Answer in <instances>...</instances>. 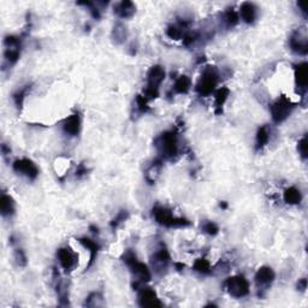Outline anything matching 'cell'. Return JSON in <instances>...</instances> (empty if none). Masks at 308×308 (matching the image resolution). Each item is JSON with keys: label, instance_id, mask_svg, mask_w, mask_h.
Here are the masks:
<instances>
[{"label": "cell", "instance_id": "obj_1", "mask_svg": "<svg viewBox=\"0 0 308 308\" xmlns=\"http://www.w3.org/2000/svg\"><path fill=\"white\" fill-rule=\"evenodd\" d=\"M122 260L128 267H129L131 275L134 276V280H136L135 289H138L139 285L149 282V280H152V273L149 271L148 266L139 260L136 254L134 253L131 249H127V251L123 253Z\"/></svg>", "mask_w": 308, "mask_h": 308}, {"label": "cell", "instance_id": "obj_2", "mask_svg": "<svg viewBox=\"0 0 308 308\" xmlns=\"http://www.w3.org/2000/svg\"><path fill=\"white\" fill-rule=\"evenodd\" d=\"M159 158L163 160H172L178 154V138L175 130H168L160 134L154 141Z\"/></svg>", "mask_w": 308, "mask_h": 308}, {"label": "cell", "instance_id": "obj_3", "mask_svg": "<svg viewBox=\"0 0 308 308\" xmlns=\"http://www.w3.org/2000/svg\"><path fill=\"white\" fill-rule=\"evenodd\" d=\"M219 82V72L217 70L216 66H206L203 69L200 79L197 81L195 89H196L197 94L201 96H210L212 93L216 92L217 85Z\"/></svg>", "mask_w": 308, "mask_h": 308}, {"label": "cell", "instance_id": "obj_4", "mask_svg": "<svg viewBox=\"0 0 308 308\" xmlns=\"http://www.w3.org/2000/svg\"><path fill=\"white\" fill-rule=\"evenodd\" d=\"M165 80V69L162 65H153L147 72V84L143 88V96L147 100H153L159 96V87Z\"/></svg>", "mask_w": 308, "mask_h": 308}, {"label": "cell", "instance_id": "obj_5", "mask_svg": "<svg viewBox=\"0 0 308 308\" xmlns=\"http://www.w3.org/2000/svg\"><path fill=\"white\" fill-rule=\"evenodd\" d=\"M152 216H153V219L159 225L166 227H186L192 224L188 219L183 218V217L173 216L172 211L166 207H163V206H155V207H153Z\"/></svg>", "mask_w": 308, "mask_h": 308}, {"label": "cell", "instance_id": "obj_6", "mask_svg": "<svg viewBox=\"0 0 308 308\" xmlns=\"http://www.w3.org/2000/svg\"><path fill=\"white\" fill-rule=\"evenodd\" d=\"M4 70L10 66H13L21 57V51H22V39L16 35H7L4 39Z\"/></svg>", "mask_w": 308, "mask_h": 308}, {"label": "cell", "instance_id": "obj_7", "mask_svg": "<svg viewBox=\"0 0 308 308\" xmlns=\"http://www.w3.org/2000/svg\"><path fill=\"white\" fill-rule=\"evenodd\" d=\"M295 109V104L290 100L289 98H286L285 95L280 96L275 103H272V105L270 106V112H271L272 120L276 124H280L284 120L288 118L291 114L293 110Z\"/></svg>", "mask_w": 308, "mask_h": 308}, {"label": "cell", "instance_id": "obj_8", "mask_svg": "<svg viewBox=\"0 0 308 308\" xmlns=\"http://www.w3.org/2000/svg\"><path fill=\"white\" fill-rule=\"evenodd\" d=\"M224 288L227 291L230 296L235 299H241V297L247 296L249 294V283L247 278L243 275H236L229 277L224 282Z\"/></svg>", "mask_w": 308, "mask_h": 308}, {"label": "cell", "instance_id": "obj_9", "mask_svg": "<svg viewBox=\"0 0 308 308\" xmlns=\"http://www.w3.org/2000/svg\"><path fill=\"white\" fill-rule=\"evenodd\" d=\"M12 170L18 175L24 176L30 181H34L39 177V168H37L35 163L33 160L28 159V158H21V159H16L12 164Z\"/></svg>", "mask_w": 308, "mask_h": 308}, {"label": "cell", "instance_id": "obj_10", "mask_svg": "<svg viewBox=\"0 0 308 308\" xmlns=\"http://www.w3.org/2000/svg\"><path fill=\"white\" fill-rule=\"evenodd\" d=\"M289 47L294 53L306 56L308 53V36L306 28H300L293 31L289 37Z\"/></svg>", "mask_w": 308, "mask_h": 308}, {"label": "cell", "instance_id": "obj_11", "mask_svg": "<svg viewBox=\"0 0 308 308\" xmlns=\"http://www.w3.org/2000/svg\"><path fill=\"white\" fill-rule=\"evenodd\" d=\"M276 278V273L270 266H261L255 273V284L259 290V295H261L262 291H266L271 286Z\"/></svg>", "mask_w": 308, "mask_h": 308}, {"label": "cell", "instance_id": "obj_12", "mask_svg": "<svg viewBox=\"0 0 308 308\" xmlns=\"http://www.w3.org/2000/svg\"><path fill=\"white\" fill-rule=\"evenodd\" d=\"M57 259L59 261L61 269L65 272H71L79 261V256L70 248L63 247L57 251Z\"/></svg>", "mask_w": 308, "mask_h": 308}, {"label": "cell", "instance_id": "obj_13", "mask_svg": "<svg viewBox=\"0 0 308 308\" xmlns=\"http://www.w3.org/2000/svg\"><path fill=\"white\" fill-rule=\"evenodd\" d=\"M139 305L141 307H163L162 301L158 297L157 293L152 288H140L138 296Z\"/></svg>", "mask_w": 308, "mask_h": 308}, {"label": "cell", "instance_id": "obj_14", "mask_svg": "<svg viewBox=\"0 0 308 308\" xmlns=\"http://www.w3.org/2000/svg\"><path fill=\"white\" fill-rule=\"evenodd\" d=\"M152 265H153V269H155V271H164V270L168 269V264H170L171 256L170 253H168V248L165 247L164 245L160 246L157 251L154 252V254L151 258Z\"/></svg>", "mask_w": 308, "mask_h": 308}, {"label": "cell", "instance_id": "obj_15", "mask_svg": "<svg viewBox=\"0 0 308 308\" xmlns=\"http://www.w3.org/2000/svg\"><path fill=\"white\" fill-rule=\"evenodd\" d=\"M61 128H63V131L69 136H77L81 131L82 128V119H81V114L79 112L76 113H72L69 117H66L64 119L63 124H61Z\"/></svg>", "mask_w": 308, "mask_h": 308}, {"label": "cell", "instance_id": "obj_16", "mask_svg": "<svg viewBox=\"0 0 308 308\" xmlns=\"http://www.w3.org/2000/svg\"><path fill=\"white\" fill-rule=\"evenodd\" d=\"M308 65L306 61L299 63L295 65L294 69V76H295V84L296 88L300 92H306L307 89V81H308Z\"/></svg>", "mask_w": 308, "mask_h": 308}, {"label": "cell", "instance_id": "obj_17", "mask_svg": "<svg viewBox=\"0 0 308 308\" xmlns=\"http://www.w3.org/2000/svg\"><path fill=\"white\" fill-rule=\"evenodd\" d=\"M113 12L117 17L123 18V20H128V18H131L136 13V6L133 1L123 0V1L114 4Z\"/></svg>", "mask_w": 308, "mask_h": 308}, {"label": "cell", "instance_id": "obj_18", "mask_svg": "<svg viewBox=\"0 0 308 308\" xmlns=\"http://www.w3.org/2000/svg\"><path fill=\"white\" fill-rule=\"evenodd\" d=\"M240 18L247 24H253L258 17V9L253 2H242L240 6Z\"/></svg>", "mask_w": 308, "mask_h": 308}, {"label": "cell", "instance_id": "obj_19", "mask_svg": "<svg viewBox=\"0 0 308 308\" xmlns=\"http://www.w3.org/2000/svg\"><path fill=\"white\" fill-rule=\"evenodd\" d=\"M189 27V22L187 21H178L177 23L170 24L166 28V35L172 40H181L183 39L184 34L187 33V29Z\"/></svg>", "mask_w": 308, "mask_h": 308}, {"label": "cell", "instance_id": "obj_20", "mask_svg": "<svg viewBox=\"0 0 308 308\" xmlns=\"http://www.w3.org/2000/svg\"><path fill=\"white\" fill-rule=\"evenodd\" d=\"M16 211V205L15 201L9 194L6 193H2L1 196H0V213L4 218H10L15 214Z\"/></svg>", "mask_w": 308, "mask_h": 308}, {"label": "cell", "instance_id": "obj_21", "mask_svg": "<svg viewBox=\"0 0 308 308\" xmlns=\"http://www.w3.org/2000/svg\"><path fill=\"white\" fill-rule=\"evenodd\" d=\"M229 95L230 89L226 87H222L214 92V112L216 114H221L223 112V106L225 105Z\"/></svg>", "mask_w": 308, "mask_h": 308}, {"label": "cell", "instance_id": "obj_22", "mask_svg": "<svg viewBox=\"0 0 308 308\" xmlns=\"http://www.w3.org/2000/svg\"><path fill=\"white\" fill-rule=\"evenodd\" d=\"M79 242L81 243L83 247L87 248L88 251H89V254H90L89 262H88V265H87V269H89V267L94 264L96 255H98V253H99V249H100V246H99L95 241L90 240V238H88V237L79 238Z\"/></svg>", "mask_w": 308, "mask_h": 308}, {"label": "cell", "instance_id": "obj_23", "mask_svg": "<svg viewBox=\"0 0 308 308\" xmlns=\"http://www.w3.org/2000/svg\"><path fill=\"white\" fill-rule=\"evenodd\" d=\"M192 88V80L187 75H181L173 83L172 92L175 94H187Z\"/></svg>", "mask_w": 308, "mask_h": 308}, {"label": "cell", "instance_id": "obj_24", "mask_svg": "<svg viewBox=\"0 0 308 308\" xmlns=\"http://www.w3.org/2000/svg\"><path fill=\"white\" fill-rule=\"evenodd\" d=\"M163 162H164V160L160 159V158H157V159L152 163V165L149 166L148 170L146 171V181L148 182L149 184H153L155 183V181H157V177L159 176L160 170H162L163 168Z\"/></svg>", "mask_w": 308, "mask_h": 308}, {"label": "cell", "instance_id": "obj_25", "mask_svg": "<svg viewBox=\"0 0 308 308\" xmlns=\"http://www.w3.org/2000/svg\"><path fill=\"white\" fill-rule=\"evenodd\" d=\"M270 141V129L267 125H261L259 128L258 131H256V135H255V148L258 151L264 148Z\"/></svg>", "mask_w": 308, "mask_h": 308}, {"label": "cell", "instance_id": "obj_26", "mask_svg": "<svg viewBox=\"0 0 308 308\" xmlns=\"http://www.w3.org/2000/svg\"><path fill=\"white\" fill-rule=\"evenodd\" d=\"M283 199H284V202L288 203V205H299L302 201V194L295 187H290V188L285 189L284 194H283Z\"/></svg>", "mask_w": 308, "mask_h": 308}, {"label": "cell", "instance_id": "obj_27", "mask_svg": "<svg viewBox=\"0 0 308 308\" xmlns=\"http://www.w3.org/2000/svg\"><path fill=\"white\" fill-rule=\"evenodd\" d=\"M222 21H223V24L226 28L229 29L234 28V27H236L238 22H240V16H238V13L231 7V9H227L226 11L222 13Z\"/></svg>", "mask_w": 308, "mask_h": 308}, {"label": "cell", "instance_id": "obj_28", "mask_svg": "<svg viewBox=\"0 0 308 308\" xmlns=\"http://www.w3.org/2000/svg\"><path fill=\"white\" fill-rule=\"evenodd\" d=\"M30 89H31V84H27V85H24V87L20 88V89L16 90V92L12 94L13 103H15V105L18 110H22L24 100H26L27 95H28V93L30 92Z\"/></svg>", "mask_w": 308, "mask_h": 308}, {"label": "cell", "instance_id": "obj_29", "mask_svg": "<svg viewBox=\"0 0 308 308\" xmlns=\"http://www.w3.org/2000/svg\"><path fill=\"white\" fill-rule=\"evenodd\" d=\"M128 36V30L125 28L124 24L122 23H116L114 24L113 29H112V39L116 44H122L127 40Z\"/></svg>", "mask_w": 308, "mask_h": 308}, {"label": "cell", "instance_id": "obj_30", "mask_svg": "<svg viewBox=\"0 0 308 308\" xmlns=\"http://www.w3.org/2000/svg\"><path fill=\"white\" fill-rule=\"evenodd\" d=\"M193 270L201 273V275H210V273H212V266H211L210 261L206 260L205 258L196 259L194 265H193Z\"/></svg>", "mask_w": 308, "mask_h": 308}, {"label": "cell", "instance_id": "obj_31", "mask_svg": "<svg viewBox=\"0 0 308 308\" xmlns=\"http://www.w3.org/2000/svg\"><path fill=\"white\" fill-rule=\"evenodd\" d=\"M84 305L88 307L104 306V297L100 293H92L85 299Z\"/></svg>", "mask_w": 308, "mask_h": 308}, {"label": "cell", "instance_id": "obj_32", "mask_svg": "<svg viewBox=\"0 0 308 308\" xmlns=\"http://www.w3.org/2000/svg\"><path fill=\"white\" fill-rule=\"evenodd\" d=\"M128 218H129V212H128V211H124V210L119 211V212L116 214V217H114V218L111 221L110 226H111L112 230H116L117 227H118L119 225H122V224L124 223Z\"/></svg>", "mask_w": 308, "mask_h": 308}, {"label": "cell", "instance_id": "obj_33", "mask_svg": "<svg viewBox=\"0 0 308 308\" xmlns=\"http://www.w3.org/2000/svg\"><path fill=\"white\" fill-rule=\"evenodd\" d=\"M201 229L205 234L210 235V236H216V235H218V232H219V226L217 225L214 222H211V221L205 222V223L201 225Z\"/></svg>", "mask_w": 308, "mask_h": 308}, {"label": "cell", "instance_id": "obj_34", "mask_svg": "<svg viewBox=\"0 0 308 308\" xmlns=\"http://www.w3.org/2000/svg\"><path fill=\"white\" fill-rule=\"evenodd\" d=\"M135 105L136 109L139 110L140 113H146V112L149 111V106H148V100L144 98L143 95H138L135 99Z\"/></svg>", "mask_w": 308, "mask_h": 308}, {"label": "cell", "instance_id": "obj_35", "mask_svg": "<svg viewBox=\"0 0 308 308\" xmlns=\"http://www.w3.org/2000/svg\"><path fill=\"white\" fill-rule=\"evenodd\" d=\"M13 258H15L16 262H17V265L20 267L27 266V264H28V259H27V255L26 253H24L23 249L21 248L15 249V252H13Z\"/></svg>", "mask_w": 308, "mask_h": 308}, {"label": "cell", "instance_id": "obj_36", "mask_svg": "<svg viewBox=\"0 0 308 308\" xmlns=\"http://www.w3.org/2000/svg\"><path fill=\"white\" fill-rule=\"evenodd\" d=\"M197 39H199V34L196 33V31H190L188 30L186 34H184L183 36V45L184 46L189 47L192 46L193 44H195V42L197 41Z\"/></svg>", "mask_w": 308, "mask_h": 308}, {"label": "cell", "instance_id": "obj_37", "mask_svg": "<svg viewBox=\"0 0 308 308\" xmlns=\"http://www.w3.org/2000/svg\"><path fill=\"white\" fill-rule=\"evenodd\" d=\"M297 151L304 160L307 159V136H304L297 143Z\"/></svg>", "mask_w": 308, "mask_h": 308}, {"label": "cell", "instance_id": "obj_38", "mask_svg": "<svg viewBox=\"0 0 308 308\" xmlns=\"http://www.w3.org/2000/svg\"><path fill=\"white\" fill-rule=\"evenodd\" d=\"M87 172H88V168H85L84 164H80L79 166H77V170H76L77 177H82V176H84Z\"/></svg>", "mask_w": 308, "mask_h": 308}, {"label": "cell", "instance_id": "obj_39", "mask_svg": "<svg viewBox=\"0 0 308 308\" xmlns=\"http://www.w3.org/2000/svg\"><path fill=\"white\" fill-rule=\"evenodd\" d=\"M306 289H307V280L306 278H301V280L297 282V290L306 291Z\"/></svg>", "mask_w": 308, "mask_h": 308}, {"label": "cell", "instance_id": "obj_40", "mask_svg": "<svg viewBox=\"0 0 308 308\" xmlns=\"http://www.w3.org/2000/svg\"><path fill=\"white\" fill-rule=\"evenodd\" d=\"M297 7L300 9V11L302 12V15H304L305 18H307V9H306V2L304 1H299L297 2Z\"/></svg>", "mask_w": 308, "mask_h": 308}, {"label": "cell", "instance_id": "obj_41", "mask_svg": "<svg viewBox=\"0 0 308 308\" xmlns=\"http://www.w3.org/2000/svg\"><path fill=\"white\" fill-rule=\"evenodd\" d=\"M1 153L4 157H6V155H9L10 153H11V149H10V147L6 146V143L1 144Z\"/></svg>", "mask_w": 308, "mask_h": 308}, {"label": "cell", "instance_id": "obj_42", "mask_svg": "<svg viewBox=\"0 0 308 308\" xmlns=\"http://www.w3.org/2000/svg\"><path fill=\"white\" fill-rule=\"evenodd\" d=\"M219 207H221L222 210H226V208H227V202L222 201L221 203H219Z\"/></svg>", "mask_w": 308, "mask_h": 308}]
</instances>
